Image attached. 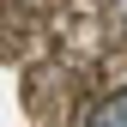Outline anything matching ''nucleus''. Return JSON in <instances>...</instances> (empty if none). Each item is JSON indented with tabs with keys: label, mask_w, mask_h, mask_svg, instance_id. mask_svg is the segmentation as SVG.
<instances>
[{
	"label": "nucleus",
	"mask_w": 127,
	"mask_h": 127,
	"mask_svg": "<svg viewBox=\"0 0 127 127\" xmlns=\"http://www.w3.org/2000/svg\"><path fill=\"white\" fill-rule=\"evenodd\" d=\"M79 127H127V91H109L79 115Z\"/></svg>",
	"instance_id": "f257e3e1"
}]
</instances>
